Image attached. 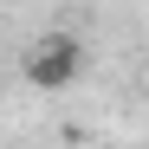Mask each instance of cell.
Segmentation results:
<instances>
[{"label":"cell","mask_w":149,"mask_h":149,"mask_svg":"<svg viewBox=\"0 0 149 149\" xmlns=\"http://www.w3.org/2000/svg\"><path fill=\"white\" fill-rule=\"evenodd\" d=\"M0 7H19V0H0Z\"/></svg>","instance_id":"cell-2"},{"label":"cell","mask_w":149,"mask_h":149,"mask_svg":"<svg viewBox=\"0 0 149 149\" xmlns=\"http://www.w3.org/2000/svg\"><path fill=\"white\" fill-rule=\"evenodd\" d=\"M84 65H91V52H84L78 33H39L26 45V58H19V71H26L33 91H71L84 78Z\"/></svg>","instance_id":"cell-1"}]
</instances>
